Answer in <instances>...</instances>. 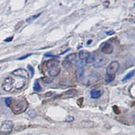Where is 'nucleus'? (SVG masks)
<instances>
[{"label":"nucleus","mask_w":135,"mask_h":135,"mask_svg":"<svg viewBox=\"0 0 135 135\" xmlns=\"http://www.w3.org/2000/svg\"><path fill=\"white\" fill-rule=\"evenodd\" d=\"M27 102L23 98H17L12 100L10 106L12 107V110L15 114H20L22 112H25L27 108Z\"/></svg>","instance_id":"f257e3e1"},{"label":"nucleus","mask_w":135,"mask_h":135,"mask_svg":"<svg viewBox=\"0 0 135 135\" xmlns=\"http://www.w3.org/2000/svg\"><path fill=\"white\" fill-rule=\"evenodd\" d=\"M95 55L92 53H89V55H88V57L86 58V60H85V62L86 63H88V64H90V63H93V62H95Z\"/></svg>","instance_id":"2eb2a0df"},{"label":"nucleus","mask_w":135,"mask_h":135,"mask_svg":"<svg viewBox=\"0 0 135 135\" xmlns=\"http://www.w3.org/2000/svg\"><path fill=\"white\" fill-rule=\"evenodd\" d=\"M12 39H13V36H11V37H9V38H6L5 40V42H11Z\"/></svg>","instance_id":"a878e982"},{"label":"nucleus","mask_w":135,"mask_h":135,"mask_svg":"<svg viewBox=\"0 0 135 135\" xmlns=\"http://www.w3.org/2000/svg\"><path fill=\"white\" fill-rule=\"evenodd\" d=\"M76 58H77V54H76V53L69 54V55L65 58V60L68 61V62H72V61H74V60H76Z\"/></svg>","instance_id":"ddd939ff"},{"label":"nucleus","mask_w":135,"mask_h":135,"mask_svg":"<svg viewBox=\"0 0 135 135\" xmlns=\"http://www.w3.org/2000/svg\"><path fill=\"white\" fill-rule=\"evenodd\" d=\"M73 120H74V117L73 116H68V118H67L66 121L67 122H71V121H73Z\"/></svg>","instance_id":"4be33fe9"},{"label":"nucleus","mask_w":135,"mask_h":135,"mask_svg":"<svg viewBox=\"0 0 135 135\" xmlns=\"http://www.w3.org/2000/svg\"><path fill=\"white\" fill-rule=\"evenodd\" d=\"M134 6H135V4H134Z\"/></svg>","instance_id":"cd10ccee"},{"label":"nucleus","mask_w":135,"mask_h":135,"mask_svg":"<svg viewBox=\"0 0 135 135\" xmlns=\"http://www.w3.org/2000/svg\"><path fill=\"white\" fill-rule=\"evenodd\" d=\"M31 55V54H27V55H25V56H23V57H21V58H19L18 60H23V59H25V58H27V57H29V56Z\"/></svg>","instance_id":"393cba45"},{"label":"nucleus","mask_w":135,"mask_h":135,"mask_svg":"<svg viewBox=\"0 0 135 135\" xmlns=\"http://www.w3.org/2000/svg\"><path fill=\"white\" fill-rule=\"evenodd\" d=\"M15 85V79L13 78H6L5 80L2 83V88L6 92H9V91L12 90L13 86Z\"/></svg>","instance_id":"20e7f679"},{"label":"nucleus","mask_w":135,"mask_h":135,"mask_svg":"<svg viewBox=\"0 0 135 135\" xmlns=\"http://www.w3.org/2000/svg\"><path fill=\"white\" fill-rule=\"evenodd\" d=\"M53 95V92H49V93H47V94H45V97H51V95Z\"/></svg>","instance_id":"b1692460"},{"label":"nucleus","mask_w":135,"mask_h":135,"mask_svg":"<svg viewBox=\"0 0 135 135\" xmlns=\"http://www.w3.org/2000/svg\"><path fill=\"white\" fill-rule=\"evenodd\" d=\"M28 69L31 70V75L32 76V75H33V69H32V67L30 66V65H28Z\"/></svg>","instance_id":"5701e85b"},{"label":"nucleus","mask_w":135,"mask_h":135,"mask_svg":"<svg viewBox=\"0 0 135 135\" xmlns=\"http://www.w3.org/2000/svg\"><path fill=\"white\" fill-rule=\"evenodd\" d=\"M114 31H110V32H106V34H107V35H112V34H114Z\"/></svg>","instance_id":"bb28decb"},{"label":"nucleus","mask_w":135,"mask_h":135,"mask_svg":"<svg viewBox=\"0 0 135 135\" xmlns=\"http://www.w3.org/2000/svg\"><path fill=\"white\" fill-rule=\"evenodd\" d=\"M40 15H41V14H37V15H34V16H30L29 18L26 19V22H27V23H31V22H32L33 20H35V19L37 18V17L40 16Z\"/></svg>","instance_id":"a211bd4d"},{"label":"nucleus","mask_w":135,"mask_h":135,"mask_svg":"<svg viewBox=\"0 0 135 135\" xmlns=\"http://www.w3.org/2000/svg\"><path fill=\"white\" fill-rule=\"evenodd\" d=\"M77 91L75 89H69V90L66 91L65 93H63L60 97H63V98H70V97H73L75 95H77Z\"/></svg>","instance_id":"1a4fd4ad"},{"label":"nucleus","mask_w":135,"mask_h":135,"mask_svg":"<svg viewBox=\"0 0 135 135\" xmlns=\"http://www.w3.org/2000/svg\"><path fill=\"white\" fill-rule=\"evenodd\" d=\"M101 51L104 54H111L114 51V46L110 42H104L101 45Z\"/></svg>","instance_id":"423d86ee"},{"label":"nucleus","mask_w":135,"mask_h":135,"mask_svg":"<svg viewBox=\"0 0 135 135\" xmlns=\"http://www.w3.org/2000/svg\"><path fill=\"white\" fill-rule=\"evenodd\" d=\"M13 129H14V123L12 121H9V120L4 121L0 126V133L8 135L12 132Z\"/></svg>","instance_id":"f03ea898"},{"label":"nucleus","mask_w":135,"mask_h":135,"mask_svg":"<svg viewBox=\"0 0 135 135\" xmlns=\"http://www.w3.org/2000/svg\"><path fill=\"white\" fill-rule=\"evenodd\" d=\"M60 72V68L58 66L57 64H51V67L48 69V74H49L51 77H56L58 76Z\"/></svg>","instance_id":"39448f33"},{"label":"nucleus","mask_w":135,"mask_h":135,"mask_svg":"<svg viewBox=\"0 0 135 135\" xmlns=\"http://www.w3.org/2000/svg\"><path fill=\"white\" fill-rule=\"evenodd\" d=\"M42 81L43 82H45L46 84H49V83H51V78H42Z\"/></svg>","instance_id":"aec40b11"},{"label":"nucleus","mask_w":135,"mask_h":135,"mask_svg":"<svg viewBox=\"0 0 135 135\" xmlns=\"http://www.w3.org/2000/svg\"><path fill=\"white\" fill-rule=\"evenodd\" d=\"M12 74L14 76H16V77H18V78H28V77H29V74H28V72L23 69H16V70L13 71Z\"/></svg>","instance_id":"0eeeda50"},{"label":"nucleus","mask_w":135,"mask_h":135,"mask_svg":"<svg viewBox=\"0 0 135 135\" xmlns=\"http://www.w3.org/2000/svg\"><path fill=\"white\" fill-rule=\"evenodd\" d=\"M114 78H115V76H114V75H106L105 82L106 83H111L112 81H114Z\"/></svg>","instance_id":"f3484780"},{"label":"nucleus","mask_w":135,"mask_h":135,"mask_svg":"<svg viewBox=\"0 0 135 135\" xmlns=\"http://www.w3.org/2000/svg\"><path fill=\"white\" fill-rule=\"evenodd\" d=\"M11 102H12V98H10V97H8L7 99H6V104L7 106H10Z\"/></svg>","instance_id":"412c9836"},{"label":"nucleus","mask_w":135,"mask_h":135,"mask_svg":"<svg viewBox=\"0 0 135 135\" xmlns=\"http://www.w3.org/2000/svg\"><path fill=\"white\" fill-rule=\"evenodd\" d=\"M34 90L35 91H41L42 90V88H41L40 84L38 83V81H35V83H34Z\"/></svg>","instance_id":"6ab92c4d"},{"label":"nucleus","mask_w":135,"mask_h":135,"mask_svg":"<svg viewBox=\"0 0 135 135\" xmlns=\"http://www.w3.org/2000/svg\"><path fill=\"white\" fill-rule=\"evenodd\" d=\"M133 76H135V69H134V70L130 71V72L128 73L127 75H126L125 77L123 78V80H122V81H123V82H126L127 80H129L130 78H132V77H133Z\"/></svg>","instance_id":"4468645a"},{"label":"nucleus","mask_w":135,"mask_h":135,"mask_svg":"<svg viewBox=\"0 0 135 135\" xmlns=\"http://www.w3.org/2000/svg\"><path fill=\"white\" fill-rule=\"evenodd\" d=\"M102 94H103L102 89H94V90H91L90 97H91V98H93V99H97L101 97Z\"/></svg>","instance_id":"9d476101"},{"label":"nucleus","mask_w":135,"mask_h":135,"mask_svg":"<svg viewBox=\"0 0 135 135\" xmlns=\"http://www.w3.org/2000/svg\"><path fill=\"white\" fill-rule=\"evenodd\" d=\"M84 74V64L81 62L77 63V76L78 78H81Z\"/></svg>","instance_id":"9b49d317"},{"label":"nucleus","mask_w":135,"mask_h":135,"mask_svg":"<svg viewBox=\"0 0 135 135\" xmlns=\"http://www.w3.org/2000/svg\"><path fill=\"white\" fill-rule=\"evenodd\" d=\"M26 114H27V115L29 117H31V118H34V117L36 116V112H35V110H33V109H30L29 111H27Z\"/></svg>","instance_id":"dca6fc26"},{"label":"nucleus","mask_w":135,"mask_h":135,"mask_svg":"<svg viewBox=\"0 0 135 135\" xmlns=\"http://www.w3.org/2000/svg\"><path fill=\"white\" fill-rule=\"evenodd\" d=\"M89 55V52L86 51H79V54H78V57H79V60L81 61H85L86 60V58L88 57Z\"/></svg>","instance_id":"f8f14e48"},{"label":"nucleus","mask_w":135,"mask_h":135,"mask_svg":"<svg viewBox=\"0 0 135 135\" xmlns=\"http://www.w3.org/2000/svg\"><path fill=\"white\" fill-rule=\"evenodd\" d=\"M106 61H107L106 58L99 57L97 60H95V62H94V67H95V68H101V67H103L104 64H105Z\"/></svg>","instance_id":"6e6552de"},{"label":"nucleus","mask_w":135,"mask_h":135,"mask_svg":"<svg viewBox=\"0 0 135 135\" xmlns=\"http://www.w3.org/2000/svg\"><path fill=\"white\" fill-rule=\"evenodd\" d=\"M120 68V64L118 61L116 60H114L108 65V68L106 69V75H114L115 76V73L118 71Z\"/></svg>","instance_id":"7ed1b4c3"}]
</instances>
